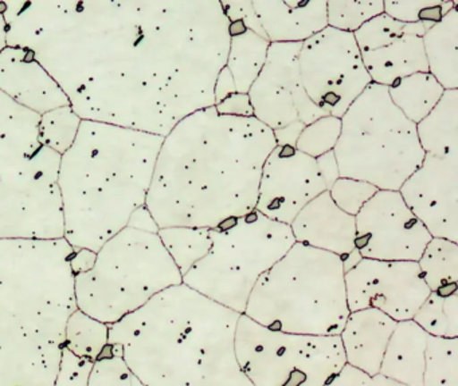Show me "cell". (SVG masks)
I'll use <instances>...</instances> for the list:
<instances>
[{
    "label": "cell",
    "mask_w": 458,
    "mask_h": 386,
    "mask_svg": "<svg viewBox=\"0 0 458 386\" xmlns=\"http://www.w3.org/2000/svg\"><path fill=\"white\" fill-rule=\"evenodd\" d=\"M39 120L0 91V240L64 239L61 155L42 144Z\"/></svg>",
    "instance_id": "6"
},
{
    "label": "cell",
    "mask_w": 458,
    "mask_h": 386,
    "mask_svg": "<svg viewBox=\"0 0 458 386\" xmlns=\"http://www.w3.org/2000/svg\"><path fill=\"white\" fill-rule=\"evenodd\" d=\"M210 236V251L182 283L238 314L245 313L259 279L296 243L289 225L257 209L238 217L230 230L211 228Z\"/></svg>",
    "instance_id": "10"
},
{
    "label": "cell",
    "mask_w": 458,
    "mask_h": 386,
    "mask_svg": "<svg viewBox=\"0 0 458 386\" xmlns=\"http://www.w3.org/2000/svg\"><path fill=\"white\" fill-rule=\"evenodd\" d=\"M163 138L81 121L58 169L64 239L74 251L98 252L146 206Z\"/></svg>",
    "instance_id": "5"
},
{
    "label": "cell",
    "mask_w": 458,
    "mask_h": 386,
    "mask_svg": "<svg viewBox=\"0 0 458 386\" xmlns=\"http://www.w3.org/2000/svg\"><path fill=\"white\" fill-rule=\"evenodd\" d=\"M377 192V188L369 182L345 177H339L328 190L334 203L351 216H356L364 204Z\"/></svg>",
    "instance_id": "39"
},
{
    "label": "cell",
    "mask_w": 458,
    "mask_h": 386,
    "mask_svg": "<svg viewBox=\"0 0 458 386\" xmlns=\"http://www.w3.org/2000/svg\"><path fill=\"white\" fill-rule=\"evenodd\" d=\"M344 273L340 257L294 243L259 279L243 315L276 331L339 335L351 313Z\"/></svg>",
    "instance_id": "7"
},
{
    "label": "cell",
    "mask_w": 458,
    "mask_h": 386,
    "mask_svg": "<svg viewBox=\"0 0 458 386\" xmlns=\"http://www.w3.org/2000/svg\"><path fill=\"white\" fill-rule=\"evenodd\" d=\"M326 386H377L375 377L345 365L339 374L335 375Z\"/></svg>",
    "instance_id": "43"
},
{
    "label": "cell",
    "mask_w": 458,
    "mask_h": 386,
    "mask_svg": "<svg viewBox=\"0 0 458 386\" xmlns=\"http://www.w3.org/2000/svg\"><path fill=\"white\" fill-rule=\"evenodd\" d=\"M375 380H377V386H406L395 382V381L388 380V378L383 377V375L380 374L375 375Z\"/></svg>",
    "instance_id": "49"
},
{
    "label": "cell",
    "mask_w": 458,
    "mask_h": 386,
    "mask_svg": "<svg viewBox=\"0 0 458 386\" xmlns=\"http://www.w3.org/2000/svg\"><path fill=\"white\" fill-rule=\"evenodd\" d=\"M108 324L77 308L66 322L65 348L81 358L95 362L108 346Z\"/></svg>",
    "instance_id": "30"
},
{
    "label": "cell",
    "mask_w": 458,
    "mask_h": 386,
    "mask_svg": "<svg viewBox=\"0 0 458 386\" xmlns=\"http://www.w3.org/2000/svg\"><path fill=\"white\" fill-rule=\"evenodd\" d=\"M135 380L120 348L108 343L103 354L93 362L88 386H133Z\"/></svg>",
    "instance_id": "37"
},
{
    "label": "cell",
    "mask_w": 458,
    "mask_h": 386,
    "mask_svg": "<svg viewBox=\"0 0 458 386\" xmlns=\"http://www.w3.org/2000/svg\"><path fill=\"white\" fill-rule=\"evenodd\" d=\"M270 43H304L328 27L327 0H253Z\"/></svg>",
    "instance_id": "20"
},
{
    "label": "cell",
    "mask_w": 458,
    "mask_h": 386,
    "mask_svg": "<svg viewBox=\"0 0 458 386\" xmlns=\"http://www.w3.org/2000/svg\"><path fill=\"white\" fill-rule=\"evenodd\" d=\"M235 357L251 386H326L345 362L339 335L276 331L241 314Z\"/></svg>",
    "instance_id": "11"
},
{
    "label": "cell",
    "mask_w": 458,
    "mask_h": 386,
    "mask_svg": "<svg viewBox=\"0 0 458 386\" xmlns=\"http://www.w3.org/2000/svg\"><path fill=\"white\" fill-rule=\"evenodd\" d=\"M93 362L77 357L64 348L60 367L53 386H88Z\"/></svg>",
    "instance_id": "40"
},
{
    "label": "cell",
    "mask_w": 458,
    "mask_h": 386,
    "mask_svg": "<svg viewBox=\"0 0 458 386\" xmlns=\"http://www.w3.org/2000/svg\"><path fill=\"white\" fill-rule=\"evenodd\" d=\"M428 334L414 321L398 322L388 340L379 374L406 386H422Z\"/></svg>",
    "instance_id": "22"
},
{
    "label": "cell",
    "mask_w": 458,
    "mask_h": 386,
    "mask_svg": "<svg viewBox=\"0 0 458 386\" xmlns=\"http://www.w3.org/2000/svg\"><path fill=\"white\" fill-rule=\"evenodd\" d=\"M133 386H144L143 383L139 382L138 378L135 380V383H133Z\"/></svg>",
    "instance_id": "50"
},
{
    "label": "cell",
    "mask_w": 458,
    "mask_h": 386,
    "mask_svg": "<svg viewBox=\"0 0 458 386\" xmlns=\"http://www.w3.org/2000/svg\"><path fill=\"white\" fill-rule=\"evenodd\" d=\"M415 126L425 155H458V90H445L438 104Z\"/></svg>",
    "instance_id": "25"
},
{
    "label": "cell",
    "mask_w": 458,
    "mask_h": 386,
    "mask_svg": "<svg viewBox=\"0 0 458 386\" xmlns=\"http://www.w3.org/2000/svg\"><path fill=\"white\" fill-rule=\"evenodd\" d=\"M385 13L383 0H329L327 23L337 31L353 34L364 23Z\"/></svg>",
    "instance_id": "33"
},
{
    "label": "cell",
    "mask_w": 458,
    "mask_h": 386,
    "mask_svg": "<svg viewBox=\"0 0 458 386\" xmlns=\"http://www.w3.org/2000/svg\"><path fill=\"white\" fill-rule=\"evenodd\" d=\"M270 42L251 31L230 38L226 69L237 93L248 94L267 62Z\"/></svg>",
    "instance_id": "27"
},
{
    "label": "cell",
    "mask_w": 458,
    "mask_h": 386,
    "mask_svg": "<svg viewBox=\"0 0 458 386\" xmlns=\"http://www.w3.org/2000/svg\"><path fill=\"white\" fill-rule=\"evenodd\" d=\"M221 3L222 13L229 23L232 21H242L249 31L259 35L267 39L259 16L253 7V0H219Z\"/></svg>",
    "instance_id": "41"
},
{
    "label": "cell",
    "mask_w": 458,
    "mask_h": 386,
    "mask_svg": "<svg viewBox=\"0 0 458 386\" xmlns=\"http://www.w3.org/2000/svg\"><path fill=\"white\" fill-rule=\"evenodd\" d=\"M340 121L334 147L340 177L399 190L425 158L417 126L393 104L386 86H367Z\"/></svg>",
    "instance_id": "9"
},
{
    "label": "cell",
    "mask_w": 458,
    "mask_h": 386,
    "mask_svg": "<svg viewBox=\"0 0 458 386\" xmlns=\"http://www.w3.org/2000/svg\"><path fill=\"white\" fill-rule=\"evenodd\" d=\"M6 0H0V53L7 47Z\"/></svg>",
    "instance_id": "48"
},
{
    "label": "cell",
    "mask_w": 458,
    "mask_h": 386,
    "mask_svg": "<svg viewBox=\"0 0 458 386\" xmlns=\"http://www.w3.org/2000/svg\"><path fill=\"white\" fill-rule=\"evenodd\" d=\"M302 43H270L267 62L248 96L254 118L270 130L294 122L305 126L329 115L313 104L302 86L299 53Z\"/></svg>",
    "instance_id": "13"
},
{
    "label": "cell",
    "mask_w": 458,
    "mask_h": 386,
    "mask_svg": "<svg viewBox=\"0 0 458 386\" xmlns=\"http://www.w3.org/2000/svg\"><path fill=\"white\" fill-rule=\"evenodd\" d=\"M304 128V123L294 122L285 126V128L272 131L277 145H291V147H296L297 138H299L300 133H301Z\"/></svg>",
    "instance_id": "47"
},
{
    "label": "cell",
    "mask_w": 458,
    "mask_h": 386,
    "mask_svg": "<svg viewBox=\"0 0 458 386\" xmlns=\"http://www.w3.org/2000/svg\"><path fill=\"white\" fill-rule=\"evenodd\" d=\"M240 316L182 283L108 324V343L144 386H248L235 357Z\"/></svg>",
    "instance_id": "3"
},
{
    "label": "cell",
    "mask_w": 458,
    "mask_h": 386,
    "mask_svg": "<svg viewBox=\"0 0 458 386\" xmlns=\"http://www.w3.org/2000/svg\"><path fill=\"white\" fill-rule=\"evenodd\" d=\"M355 228L361 259L418 262L431 240L398 190H377L356 214Z\"/></svg>",
    "instance_id": "14"
},
{
    "label": "cell",
    "mask_w": 458,
    "mask_h": 386,
    "mask_svg": "<svg viewBox=\"0 0 458 386\" xmlns=\"http://www.w3.org/2000/svg\"><path fill=\"white\" fill-rule=\"evenodd\" d=\"M0 91L39 115L69 106L58 83L25 48L7 46L0 53Z\"/></svg>",
    "instance_id": "19"
},
{
    "label": "cell",
    "mask_w": 458,
    "mask_h": 386,
    "mask_svg": "<svg viewBox=\"0 0 458 386\" xmlns=\"http://www.w3.org/2000/svg\"><path fill=\"white\" fill-rule=\"evenodd\" d=\"M182 278L157 232L127 225L96 252L90 270L74 275L77 308L116 323Z\"/></svg>",
    "instance_id": "8"
},
{
    "label": "cell",
    "mask_w": 458,
    "mask_h": 386,
    "mask_svg": "<svg viewBox=\"0 0 458 386\" xmlns=\"http://www.w3.org/2000/svg\"><path fill=\"white\" fill-rule=\"evenodd\" d=\"M299 70L310 101L332 117L342 118L371 85L353 35L331 27L302 43Z\"/></svg>",
    "instance_id": "12"
},
{
    "label": "cell",
    "mask_w": 458,
    "mask_h": 386,
    "mask_svg": "<svg viewBox=\"0 0 458 386\" xmlns=\"http://www.w3.org/2000/svg\"><path fill=\"white\" fill-rule=\"evenodd\" d=\"M25 48L82 121L165 137L216 106L229 21L219 0H6Z\"/></svg>",
    "instance_id": "1"
},
{
    "label": "cell",
    "mask_w": 458,
    "mask_h": 386,
    "mask_svg": "<svg viewBox=\"0 0 458 386\" xmlns=\"http://www.w3.org/2000/svg\"><path fill=\"white\" fill-rule=\"evenodd\" d=\"M316 158L291 145H276L262 166L256 209L267 219L291 225L313 198L327 192Z\"/></svg>",
    "instance_id": "16"
},
{
    "label": "cell",
    "mask_w": 458,
    "mask_h": 386,
    "mask_svg": "<svg viewBox=\"0 0 458 386\" xmlns=\"http://www.w3.org/2000/svg\"><path fill=\"white\" fill-rule=\"evenodd\" d=\"M398 322L375 308L351 311L339 334L345 362L369 377L379 374L388 340Z\"/></svg>",
    "instance_id": "21"
},
{
    "label": "cell",
    "mask_w": 458,
    "mask_h": 386,
    "mask_svg": "<svg viewBox=\"0 0 458 386\" xmlns=\"http://www.w3.org/2000/svg\"><path fill=\"white\" fill-rule=\"evenodd\" d=\"M95 260L96 252L89 251V249L74 251L71 256V268L73 271V275H79V273L90 270L95 264Z\"/></svg>",
    "instance_id": "45"
},
{
    "label": "cell",
    "mask_w": 458,
    "mask_h": 386,
    "mask_svg": "<svg viewBox=\"0 0 458 386\" xmlns=\"http://www.w3.org/2000/svg\"><path fill=\"white\" fill-rule=\"evenodd\" d=\"M237 93L235 91L234 82L232 75L227 71L226 67L221 70L218 78H216V88H214V96H216V105L224 101L230 94Z\"/></svg>",
    "instance_id": "46"
},
{
    "label": "cell",
    "mask_w": 458,
    "mask_h": 386,
    "mask_svg": "<svg viewBox=\"0 0 458 386\" xmlns=\"http://www.w3.org/2000/svg\"><path fill=\"white\" fill-rule=\"evenodd\" d=\"M398 192L431 238L458 243V155H425Z\"/></svg>",
    "instance_id": "17"
},
{
    "label": "cell",
    "mask_w": 458,
    "mask_h": 386,
    "mask_svg": "<svg viewBox=\"0 0 458 386\" xmlns=\"http://www.w3.org/2000/svg\"><path fill=\"white\" fill-rule=\"evenodd\" d=\"M157 235L182 276L189 273L210 251V228H163Z\"/></svg>",
    "instance_id": "29"
},
{
    "label": "cell",
    "mask_w": 458,
    "mask_h": 386,
    "mask_svg": "<svg viewBox=\"0 0 458 386\" xmlns=\"http://www.w3.org/2000/svg\"><path fill=\"white\" fill-rule=\"evenodd\" d=\"M216 113L221 115H230V117H254L253 107H251L250 98L248 94L233 93L216 104Z\"/></svg>",
    "instance_id": "42"
},
{
    "label": "cell",
    "mask_w": 458,
    "mask_h": 386,
    "mask_svg": "<svg viewBox=\"0 0 458 386\" xmlns=\"http://www.w3.org/2000/svg\"><path fill=\"white\" fill-rule=\"evenodd\" d=\"M387 91L402 114L417 125L438 104L445 88L428 72H417L396 80Z\"/></svg>",
    "instance_id": "26"
},
{
    "label": "cell",
    "mask_w": 458,
    "mask_h": 386,
    "mask_svg": "<svg viewBox=\"0 0 458 386\" xmlns=\"http://www.w3.org/2000/svg\"><path fill=\"white\" fill-rule=\"evenodd\" d=\"M417 263L430 292L458 286V243L431 238Z\"/></svg>",
    "instance_id": "28"
},
{
    "label": "cell",
    "mask_w": 458,
    "mask_h": 386,
    "mask_svg": "<svg viewBox=\"0 0 458 386\" xmlns=\"http://www.w3.org/2000/svg\"><path fill=\"white\" fill-rule=\"evenodd\" d=\"M342 131L340 118L326 115L302 129L296 149L312 158L320 157L334 150Z\"/></svg>",
    "instance_id": "36"
},
{
    "label": "cell",
    "mask_w": 458,
    "mask_h": 386,
    "mask_svg": "<svg viewBox=\"0 0 458 386\" xmlns=\"http://www.w3.org/2000/svg\"><path fill=\"white\" fill-rule=\"evenodd\" d=\"M411 321L430 337L458 338V292L450 295L430 292Z\"/></svg>",
    "instance_id": "31"
},
{
    "label": "cell",
    "mask_w": 458,
    "mask_h": 386,
    "mask_svg": "<svg viewBox=\"0 0 458 386\" xmlns=\"http://www.w3.org/2000/svg\"><path fill=\"white\" fill-rule=\"evenodd\" d=\"M65 239L0 240V386H53L77 310Z\"/></svg>",
    "instance_id": "4"
},
{
    "label": "cell",
    "mask_w": 458,
    "mask_h": 386,
    "mask_svg": "<svg viewBox=\"0 0 458 386\" xmlns=\"http://www.w3.org/2000/svg\"><path fill=\"white\" fill-rule=\"evenodd\" d=\"M81 121L71 106L58 107L45 113L39 120L42 144L63 155L73 145Z\"/></svg>",
    "instance_id": "34"
},
{
    "label": "cell",
    "mask_w": 458,
    "mask_h": 386,
    "mask_svg": "<svg viewBox=\"0 0 458 386\" xmlns=\"http://www.w3.org/2000/svg\"><path fill=\"white\" fill-rule=\"evenodd\" d=\"M385 13L404 24L439 23L454 8L455 0H383Z\"/></svg>",
    "instance_id": "35"
},
{
    "label": "cell",
    "mask_w": 458,
    "mask_h": 386,
    "mask_svg": "<svg viewBox=\"0 0 458 386\" xmlns=\"http://www.w3.org/2000/svg\"><path fill=\"white\" fill-rule=\"evenodd\" d=\"M422 386H458V338L428 335Z\"/></svg>",
    "instance_id": "32"
},
{
    "label": "cell",
    "mask_w": 458,
    "mask_h": 386,
    "mask_svg": "<svg viewBox=\"0 0 458 386\" xmlns=\"http://www.w3.org/2000/svg\"><path fill=\"white\" fill-rule=\"evenodd\" d=\"M428 74L445 90H458V2L422 37Z\"/></svg>",
    "instance_id": "24"
},
{
    "label": "cell",
    "mask_w": 458,
    "mask_h": 386,
    "mask_svg": "<svg viewBox=\"0 0 458 386\" xmlns=\"http://www.w3.org/2000/svg\"><path fill=\"white\" fill-rule=\"evenodd\" d=\"M277 145L254 117L216 107L182 120L163 138L146 208L157 228H216L256 209L262 166Z\"/></svg>",
    "instance_id": "2"
},
{
    "label": "cell",
    "mask_w": 458,
    "mask_h": 386,
    "mask_svg": "<svg viewBox=\"0 0 458 386\" xmlns=\"http://www.w3.org/2000/svg\"><path fill=\"white\" fill-rule=\"evenodd\" d=\"M318 161V169H320L321 176H323L324 181H326L327 188L332 187L334 182L339 179V168H337L336 158H335L334 150L326 153V155H320L316 158Z\"/></svg>",
    "instance_id": "44"
},
{
    "label": "cell",
    "mask_w": 458,
    "mask_h": 386,
    "mask_svg": "<svg viewBox=\"0 0 458 386\" xmlns=\"http://www.w3.org/2000/svg\"><path fill=\"white\" fill-rule=\"evenodd\" d=\"M248 386H251V383H250V385H248Z\"/></svg>",
    "instance_id": "51"
},
{
    "label": "cell",
    "mask_w": 458,
    "mask_h": 386,
    "mask_svg": "<svg viewBox=\"0 0 458 386\" xmlns=\"http://www.w3.org/2000/svg\"><path fill=\"white\" fill-rule=\"evenodd\" d=\"M404 29H406V24L383 13L364 23L352 35L359 50L363 54L391 45L394 40L404 35Z\"/></svg>",
    "instance_id": "38"
},
{
    "label": "cell",
    "mask_w": 458,
    "mask_h": 386,
    "mask_svg": "<svg viewBox=\"0 0 458 386\" xmlns=\"http://www.w3.org/2000/svg\"><path fill=\"white\" fill-rule=\"evenodd\" d=\"M289 227L296 243L340 257L345 273L361 260L355 246V216L343 212L328 190L308 203Z\"/></svg>",
    "instance_id": "18"
},
{
    "label": "cell",
    "mask_w": 458,
    "mask_h": 386,
    "mask_svg": "<svg viewBox=\"0 0 458 386\" xmlns=\"http://www.w3.org/2000/svg\"><path fill=\"white\" fill-rule=\"evenodd\" d=\"M344 283L350 311L375 308L396 322L412 319L430 295L417 262L361 259Z\"/></svg>",
    "instance_id": "15"
},
{
    "label": "cell",
    "mask_w": 458,
    "mask_h": 386,
    "mask_svg": "<svg viewBox=\"0 0 458 386\" xmlns=\"http://www.w3.org/2000/svg\"><path fill=\"white\" fill-rule=\"evenodd\" d=\"M361 59L371 83L386 88L401 78L428 72L422 38L414 35H402L386 47L361 54Z\"/></svg>",
    "instance_id": "23"
}]
</instances>
